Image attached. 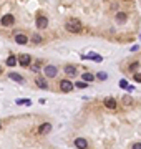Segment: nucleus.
Listing matches in <instances>:
<instances>
[{
  "label": "nucleus",
  "mask_w": 141,
  "mask_h": 149,
  "mask_svg": "<svg viewBox=\"0 0 141 149\" xmlns=\"http://www.w3.org/2000/svg\"><path fill=\"white\" fill-rule=\"evenodd\" d=\"M50 131H52V124H50V123H43V124L38 128V133H40V134H47Z\"/></svg>",
  "instance_id": "4"
},
{
  "label": "nucleus",
  "mask_w": 141,
  "mask_h": 149,
  "mask_svg": "<svg viewBox=\"0 0 141 149\" xmlns=\"http://www.w3.org/2000/svg\"><path fill=\"white\" fill-rule=\"evenodd\" d=\"M105 106H106L108 109H115V108H116V99L106 98V99H105Z\"/></svg>",
  "instance_id": "10"
},
{
  "label": "nucleus",
  "mask_w": 141,
  "mask_h": 149,
  "mask_svg": "<svg viewBox=\"0 0 141 149\" xmlns=\"http://www.w3.org/2000/svg\"><path fill=\"white\" fill-rule=\"evenodd\" d=\"M0 129H2V124H0Z\"/></svg>",
  "instance_id": "27"
},
{
  "label": "nucleus",
  "mask_w": 141,
  "mask_h": 149,
  "mask_svg": "<svg viewBox=\"0 0 141 149\" xmlns=\"http://www.w3.org/2000/svg\"><path fill=\"white\" fill-rule=\"evenodd\" d=\"M85 58H88V60H95V61H101V56H100V55H95V53H88V55H86V56H85Z\"/></svg>",
  "instance_id": "15"
},
{
  "label": "nucleus",
  "mask_w": 141,
  "mask_h": 149,
  "mask_svg": "<svg viewBox=\"0 0 141 149\" xmlns=\"http://www.w3.org/2000/svg\"><path fill=\"white\" fill-rule=\"evenodd\" d=\"M134 81H136V83H141V73H136V75H134Z\"/></svg>",
  "instance_id": "24"
},
{
  "label": "nucleus",
  "mask_w": 141,
  "mask_h": 149,
  "mask_svg": "<svg viewBox=\"0 0 141 149\" xmlns=\"http://www.w3.org/2000/svg\"><path fill=\"white\" fill-rule=\"evenodd\" d=\"M120 88H128V81H126V79H121V81H120Z\"/></svg>",
  "instance_id": "23"
},
{
  "label": "nucleus",
  "mask_w": 141,
  "mask_h": 149,
  "mask_svg": "<svg viewBox=\"0 0 141 149\" xmlns=\"http://www.w3.org/2000/svg\"><path fill=\"white\" fill-rule=\"evenodd\" d=\"M48 25V18L47 17H38L37 18V27L38 28H47Z\"/></svg>",
  "instance_id": "6"
},
{
  "label": "nucleus",
  "mask_w": 141,
  "mask_h": 149,
  "mask_svg": "<svg viewBox=\"0 0 141 149\" xmlns=\"http://www.w3.org/2000/svg\"><path fill=\"white\" fill-rule=\"evenodd\" d=\"M96 78H98V79H101V81H105V79L108 78V75H106L105 71H100V73L96 75Z\"/></svg>",
  "instance_id": "18"
},
{
  "label": "nucleus",
  "mask_w": 141,
  "mask_h": 149,
  "mask_svg": "<svg viewBox=\"0 0 141 149\" xmlns=\"http://www.w3.org/2000/svg\"><path fill=\"white\" fill-rule=\"evenodd\" d=\"M65 73L66 75H70V76H75L76 75V66H73V65H66L65 66Z\"/></svg>",
  "instance_id": "12"
},
{
  "label": "nucleus",
  "mask_w": 141,
  "mask_h": 149,
  "mask_svg": "<svg viewBox=\"0 0 141 149\" xmlns=\"http://www.w3.org/2000/svg\"><path fill=\"white\" fill-rule=\"evenodd\" d=\"M7 65H9V66H15V65H17V58H15L13 55H10L9 58H7Z\"/></svg>",
  "instance_id": "16"
},
{
  "label": "nucleus",
  "mask_w": 141,
  "mask_h": 149,
  "mask_svg": "<svg viewBox=\"0 0 141 149\" xmlns=\"http://www.w3.org/2000/svg\"><path fill=\"white\" fill-rule=\"evenodd\" d=\"M81 78H83V81H85V83H91V81L95 79V76L91 75V73H85V75L81 76Z\"/></svg>",
  "instance_id": "14"
},
{
  "label": "nucleus",
  "mask_w": 141,
  "mask_h": 149,
  "mask_svg": "<svg viewBox=\"0 0 141 149\" xmlns=\"http://www.w3.org/2000/svg\"><path fill=\"white\" fill-rule=\"evenodd\" d=\"M133 149H141V142H136V144H133Z\"/></svg>",
  "instance_id": "26"
},
{
  "label": "nucleus",
  "mask_w": 141,
  "mask_h": 149,
  "mask_svg": "<svg viewBox=\"0 0 141 149\" xmlns=\"http://www.w3.org/2000/svg\"><path fill=\"white\" fill-rule=\"evenodd\" d=\"M116 20H118V22H124V20H126V15H124L123 12H120V13L116 15Z\"/></svg>",
  "instance_id": "19"
},
{
  "label": "nucleus",
  "mask_w": 141,
  "mask_h": 149,
  "mask_svg": "<svg viewBox=\"0 0 141 149\" xmlns=\"http://www.w3.org/2000/svg\"><path fill=\"white\" fill-rule=\"evenodd\" d=\"M138 66H140V63H138V61H134V63H131V65H130V70H131V71H136V70H138Z\"/></svg>",
  "instance_id": "21"
},
{
  "label": "nucleus",
  "mask_w": 141,
  "mask_h": 149,
  "mask_svg": "<svg viewBox=\"0 0 141 149\" xmlns=\"http://www.w3.org/2000/svg\"><path fill=\"white\" fill-rule=\"evenodd\" d=\"M65 28H66V32H70V33H78V32L81 30V23H80L76 18H71V20L66 22Z\"/></svg>",
  "instance_id": "1"
},
{
  "label": "nucleus",
  "mask_w": 141,
  "mask_h": 149,
  "mask_svg": "<svg viewBox=\"0 0 141 149\" xmlns=\"http://www.w3.org/2000/svg\"><path fill=\"white\" fill-rule=\"evenodd\" d=\"M75 146L78 149H86V146H88V142H86V139H83V138H78V139H75Z\"/></svg>",
  "instance_id": "9"
},
{
  "label": "nucleus",
  "mask_w": 141,
  "mask_h": 149,
  "mask_svg": "<svg viewBox=\"0 0 141 149\" xmlns=\"http://www.w3.org/2000/svg\"><path fill=\"white\" fill-rule=\"evenodd\" d=\"M12 23H13V17H12L10 13L3 15V18H2V25H3V27H10Z\"/></svg>",
  "instance_id": "5"
},
{
  "label": "nucleus",
  "mask_w": 141,
  "mask_h": 149,
  "mask_svg": "<svg viewBox=\"0 0 141 149\" xmlns=\"http://www.w3.org/2000/svg\"><path fill=\"white\" fill-rule=\"evenodd\" d=\"M9 78H10V79H13V81H17V83H25V79L22 78L19 73H10Z\"/></svg>",
  "instance_id": "13"
},
{
  "label": "nucleus",
  "mask_w": 141,
  "mask_h": 149,
  "mask_svg": "<svg viewBox=\"0 0 141 149\" xmlns=\"http://www.w3.org/2000/svg\"><path fill=\"white\" fill-rule=\"evenodd\" d=\"M32 41L37 45V43H42V37L40 35H33V38H32Z\"/></svg>",
  "instance_id": "20"
},
{
  "label": "nucleus",
  "mask_w": 141,
  "mask_h": 149,
  "mask_svg": "<svg viewBox=\"0 0 141 149\" xmlns=\"http://www.w3.org/2000/svg\"><path fill=\"white\" fill-rule=\"evenodd\" d=\"M17 104H22V106H30L32 101L30 99H17Z\"/></svg>",
  "instance_id": "17"
},
{
  "label": "nucleus",
  "mask_w": 141,
  "mask_h": 149,
  "mask_svg": "<svg viewBox=\"0 0 141 149\" xmlns=\"http://www.w3.org/2000/svg\"><path fill=\"white\" fill-rule=\"evenodd\" d=\"M45 76H48V78H53V76H56V68L53 66V65H48V66H45Z\"/></svg>",
  "instance_id": "3"
},
{
  "label": "nucleus",
  "mask_w": 141,
  "mask_h": 149,
  "mask_svg": "<svg viewBox=\"0 0 141 149\" xmlns=\"http://www.w3.org/2000/svg\"><path fill=\"white\" fill-rule=\"evenodd\" d=\"M0 71H2V70H0Z\"/></svg>",
  "instance_id": "28"
},
{
  "label": "nucleus",
  "mask_w": 141,
  "mask_h": 149,
  "mask_svg": "<svg viewBox=\"0 0 141 149\" xmlns=\"http://www.w3.org/2000/svg\"><path fill=\"white\" fill-rule=\"evenodd\" d=\"M30 61H32L30 55H22V56L19 58V63L22 65V66H28V65H30Z\"/></svg>",
  "instance_id": "8"
},
{
  "label": "nucleus",
  "mask_w": 141,
  "mask_h": 149,
  "mask_svg": "<svg viewBox=\"0 0 141 149\" xmlns=\"http://www.w3.org/2000/svg\"><path fill=\"white\" fill-rule=\"evenodd\" d=\"M85 86H86L85 81H78V83H76V88H85Z\"/></svg>",
  "instance_id": "25"
},
{
  "label": "nucleus",
  "mask_w": 141,
  "mask_h": 149,
  "mask_svg": "<svg viewBox=\"0 0 141 149\" xmlns=\"http://www.w3.org/2000/svg\"><path fill=\"white\" fill-rule=\"evenodd\" d=\"M60 89H62L63 93H70V91L73 89V85H71V81H68V79H63V81L60 83Z\"/></svg>",
  "instance_id": "2"
},
{
  "label": "nucleus",
  "mask_w": 141,
  "mask_h": 149,
  "mask_svg": "<svg viewBox=\"0 0 141 149\" xmlns=\"http://www.w3.org/2000/svg\"><path fill=\"white\" fill-rule=\"evenodd\" d=\"M123 103H124V104H131L133 99L130 98V96H124V98H123Z\"/></svg>",
  "instance_id": "22"
},
{
  "label": "nucleus",
  "mask_w": 141,
  "mask_h": 149,
  "mask_svg": "<svg viewBox=\"0 0 141 149\" xmlns=\"http://www.w3.org/2000/svg\"><path fill=\"white\" fill-rule=\"evenodd\" d=\"M35 83H37L38 88H42V89H47L48 88V83H47V79H45V78H37V79H35Z\"/></svg>",
  "instance_id": "11"
},
{
  "label": "nucleus",
  "mask_w": 141,
  "mask_h": 149,
  "mask_svg": "<svg viewBox=\"0 0 141 149\" xmlns=\"http://www.w3.org/2000/svg\"><path fill=\"white\" fill-rule=\"evenodd\" d=\"M15 41H17L19 45H25V43H28V38L23 33H17V35H15Z\"/></svg>",
  "instance_id": "7"
}]
</instances>
